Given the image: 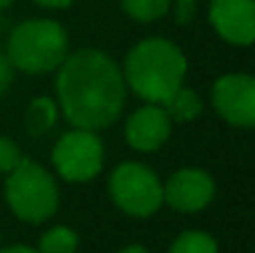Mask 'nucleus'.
I'll return each mask as SVG.
<instances>
[{
  "instance_id": "nucleus-22",
  "label": "nucleus",
  "mask_w": 255,
  "mask_h": 253,
  "mask_svg": "<svg viewBox=\"0 0 255 253\" xmlns=\"http://www.w3.org/2000/svg\"><path fill=\"white\" fill-rule=\"evenodd\" d=\"M11 2H13V0H0V11H2L4 7H9V4H11Z\"/></svg>"
},
{
  "instance_id": "nucleus-12",
  "label": "nucleus",
  "mask_w": 255,
  "mask_h": 253,
  "mask_svg": "<svg viewBox=\"0 0 255 253\" xmlns=\"http://www.w3.org/2000/svg\"><path fill=\"white\" fill-rule=\"evenodd\" d=\"M58 119V106L47 97H38L29 103L25 115V124L27 130L31 134H43L56 124Z\"/></svg>"
},
{
  "instance_id": "nucleus-6",
  "label": "nucleus",
  "mask_w": 255,
  "mask_h": 253,
  "mask_svg": "<svg viewBox=\"0 0 255 253\" xmlns=\"http://www.w3.org/2000/svg\"><path fill=\"white\" fill-rule=\"evenodd\" d=\"M106 148L94 130L74 128L56 141L52 150V164L65 182H92L103 170Z\"/></svg>"
},
{
  "instance_id": "nucleus-15",
  "label": "nucleus",
  "mask_w": 255,
  "mask_h": 253,
  "mask_svg": "<svg viewBox=\"0 0 255 253\" xmlns=\"http://www.w3.org/2000/svg\"><path fill=\"white\" fill-rule=\"evenodd\" d=\"M121 9L136 22H157L170 11V0H121Z\"/></svg>"
},
{
  "instance_id": "nucleus-2",
  "label": "nucleus",
  "mask_w": 255,
  "mask_h": 253,
  "mask_svg": "<svg viewBox=\"0 0 255 253\" xmlns=\"http://www.w3.org/2000/svg\"><path fill=\"white\" fill-rule=\"evenodd\" d=\"M128 90L145 103H163L177 88H181L188 72V58L172 40L152 36L143 38L128 52L124 63Z\"/></svg>"
},
{
  "instance_id": "nucleus-18",
  "label": "nucleus",
  "mask_w": 255,
  "mask_h": 253,
  "mask_svg": "<svg viewBox=\"0 0 255 253\" xmlns=\"http://www.w3.org/2000/svg\"><path fill=\"white\" fill-rule=\"evenodd\" d=\"M175 18L177 22H190L195 18V2H186V0H177V7H175Z\"/></svg>"
},
{
  "instance_id": "nucleus-17",
  "label": "nucleus",
  "mask_w": 255,
  "mask_h": 253,
  "mask_svg": "<svg viewBox=\"0 0 255 253\" xmlns=\"http://www.w3.org/2000/svg\"><path fill=\"white\" fill-rule=\"evenodd\" d=\"M13 81V65L9 63V58L4 54H0V94L11 85Z\"/></svg>"
},
{
  "instance_id": "nucleus-3",
  "label": "nucleus",
  "mask_w": 255,
  "mask_h": 253,
  "mask_svg": "<svg viewBox=\"0 0 255 253\" xmlns=\"http://www.w3.org/2000/svg\"><path fill=\"white\" fill-rule=\"evenodd\" d=\"M70 54V38L61 22L52 18H31L13 27L7 45V58L16 70L45 74L61 67Z\"/></svg>"
},
{
  "instance_id": "nucleus-10",
  "label": "nucleus",
  "mask_w": 255,
  "mask_h": 253,
  "mask_svg": "<svg viewBox=\"0 0 255 253\" xmlns=\"http://www.w3.org/2000/svg\"><path fill=\"white\" fill-rule=\"evenodd\" d=\"M172 121L161 103H145L136 108L126 121V141L136 152H154L168 141Z\"/></svg>"
},
{
  "instance_id": "nucleus-20",
  "label": "nucleus",
  "mask_w": 255,
  "mask_h": 253,
  "mask_svg": "<svg viewBox=\"0 0 255 253\" xmlns=\"http://www.w3.org/2000/svg\"><path fill=\"white\" fill-rule=\"evenodd\" d=\"M0 253H40L34 247H27V245H13V247H4L0 249Z\"/></svg>"
},
{
  "instance_id": "nucleus-19",
  "label": "nucleus",
  "mask_w": 255,
  "mask_h": 253,
  "mask_svg": "<svg viewBox=\"0 0 255 253\" xmlns=\"http://www.w3.org/2000/svg\"><path fill=\"white\" fill-rule=\"evenodd\" d=\"M34 2H38L40 7H49V9H65L70 4H74L76 0H34Z\"/></svg>"
},
{
  "instance_id": "nucleus-11",
  "label": "nucleus",
  "mask_w": 255,
  "mask_h": 253,
  "mask_svg": "<svg viewBox=\"0 0 255 253\" xmlns=\"http://www.w3.org/2000/svg\"><path fill=\"white\" fill-rule=\"evenodd\" d=\"M166 115L170 117V121H177V124H184V121H193L202 115V97L195 92L188 85H181L177 88L166 101L161 103Z\"/></svg>"
},
{
  "instance_id": "nucleus-21",
  "label": "nucleus",
  "mask_w": 255,
  "mask_h": 253,
  "mask_svg": "<svg viewBox=\"0 0 255 253\" xmlns=\"http://www.w3.org/2000/svg\"><path fill=\"white\" fill-rule=\"evenodd\" d=\"M119 253H150L148 249H145L143 245H128V247H124Z\"/></svg>"
},
{
  "instance_id": "nucleus-14",
  "label": "nucleus",
  "mask_w": 255,
  "mask_h": 253,
  "mask_svg": "<svg viewBox=\"0 0 255 253\" xmlns=\"http://www.w3.org/2000/svg\"><path fill=\"white\" fill-rule=\"evenodd\" d=\"M168 253H220L217 240L206 231H181L170 245Z\"/></svg>"
},
{
  "instance_id": "nucleus-5",
  "label": "nucleus",
  "mask_w": 255,
  "mask_h": 253,
  "mask_svg": "<svg viewBox=\"0 0 255 253\" xmlns=\"http://www.w3.org/2000/svg\"><path fill=\"white\" fill-rule=\"evenodd\" d=\"M115 206L132 218H150L163 206V182L141 161H121L108 179Z\"/></svg>"
},
{
  "instance_id": "nucleus-13",
  "label": "nucleus",
  "mask_w": 255,
  "mask_h": 253,
  "mask_svg": "<svg viewBox=\"0 0 255 253\" xmlns=\"http://www.w3.org/2000/svg\"><path fill=\"white\" fill-rule=\"evenodd\" d=\"M40 253H76L79 251V233L70 227H52L40 236Z\"/></svg>"
},
{
  "instance_id": "nucleus-7",
  "label": "nucleus",
  "mask_w": 255,
  "mask_h": 253,
  "mask_svg": "<svg viewBox=\"0 0 255 253\" xmlns=\"http://www.w3.org/2000/svg\"><path fill=\"white\" fill-rule=\"evenodd\" d=\"M211 101L226 124L255 128V76L240 72L220 76L213 83Z\"/></svg>"
},
{
  "instance_id": "nucleus-8",
  "label": "nucleus",
  "mask_w": 255,
  "mask_h": 253,
  "mask_svg": "<svg viewBox=\"0 0 255 253\" xmlns=\"http://www.w3.org/2000/svg\"><path fill=\"white\" fill-rule=\"evenodd\" d=\"M215 197V179L202 168H179L163 182V204L179 213H199Z\"/></svg>"
},
{
  "instance_id": "nucleus-9",
  "label": "nucleus",
  "mask_w": 255,
  "mask_h": 253,
  "mask_svg": "<svg viewBox=\"0 0 255 253\" xmlns=\"http://www.w3.org/2000/svg\"><path fill=\"white\" fill-rule=\"evenodd\" d=\"M208 20L226 43L238 47L255 43V0H211Z\"/></svg>"
},
{
  "instance_id": "nucleus-1",
  "label": "nucleus",
  "mask_w": 255,
  "mask_h": 253,
  "mask_svg": "<svg viewBox=\"0 0 255 253\" xmlns=\"http://www.w3.org/2000/svg\"><path fill=\"white\" fill-rule=\"evenodd\" d=\"M58 110L74 128L99 130L112 126L124 112L128 85L124 72L101 49L67 54L56 74Z\"/></svg>"
},
{
  "instance_id": "nucleus-23",
  "label": "nucleus",
  "mask_w": 255,
  "mask_h": 253,
  "mask_svg": "<svg viewBox=\"0 0 255 253\" xmlns=\"http://www.w3.org/2000/svg\"><path fill=\"white\" fill-rule=\"evenodd\" d=\"M186 2H195V0H186Z\"/></svg>"
},
{
  "instance_id": "nucleus-16",
  "label": "nucleus",
  "mask_w": 255,
  "mask_h": 253,
  "mask_svg": "<svg viewBox=\"0 0 255 253\" xmlns=\"http://www.w3.org/2000/svg\"><path fill=\"white\" fill-rule=\"evenodd\" d=\"M22 159L18 146L11 141V139L0 137V173H11L13 168L18 166V161Z\"/></svg>"
},
{
  "instance_id": "nucleus-4",
  "label": "nucleus",
  "mask_w": 255,
  "mask_h": 253,
  "mask_svg": "<svg viewBox=\"0 0 255 253\" xmlns=\"http://www.w3.org/2000/svg\"><path fill=\"white\" fill-rule=\"evenodd\" d=\"M4 197L13 213L29 224L45 222L58 209V186L54 177L40 164L25 157L9 173Z\"/></svg>"
}]
</instances>
